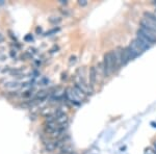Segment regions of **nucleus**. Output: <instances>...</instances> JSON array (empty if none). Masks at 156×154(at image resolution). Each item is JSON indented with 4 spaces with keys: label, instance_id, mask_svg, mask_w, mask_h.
<instances>
[{
    "label": "nucleus",
    "instance_id": "obj_7",
    "mask_svg": "<svg viewBox=\"0 0 156 154\" xmlns=\"http://www.w3.org/2000/svg\"><path fill=\"white\" fill-rule=\"evenodd\" d=\"M125 49H126V51H127V54H128V57H129V60H133V59H136V57L138 56L136 52L133 51V50H132L129 46L126 47Z\"/></svg>",
    "mask_w": 156,
    "mask_h": 154
},
{
    "label": "nucleus",
    "instance_id": "obj_9",
    "mask_svg": "<svg viewBox=\"0 0 156 154\" xmlns=\"http://www.w3.org/2000/svg\"><path fill=\"white\" fill-rule=\"evenodd\" d=\"M32 96H34V90H31V89L24 91V92H22V94H21V97L24 98V99H29V98H31Z\"/></svg>",
    "mask_w": 156,
    "mask_h": 154
},
{
    "label": "nucleus",
    "instance_id": "obj_16",
    "mask_svg": "<svg viewBox=\"0 0 156 154\" xmlns=\"http://www.w3.org/2000/svg\"><path fill=\"white\" fill-rule=\"evenodd\" d=\"M78 4H79L80 6H85V5H87V0H80V1H78Z\"/></svg>",
    "mask_w": 156,
    "mask_h": 154
},
{
    "label": "nucleus",
    "instance_id": "obj_4",
    "mask_svg": "<svg viewBox=\"0 0 156 154\" xmlns=\"http://www.w3.org/2000/svg\"><path fill=\"white\" fill-rule=\"evenodd\" d=\"M97 79H98V72H97V68L95 66L90 68V71H89V80H90V87L94 88L95 84L97 83Z\"/></svg>",
    "mask_w": 156,
    "mask_h": 154
},
{
    "label": "nucleus",
    "instance_id": "obj_5",
    "mask_svg": "<svg viewBox=\"0 0 156 154\" xmlns=\"http://www.w3.org/2000/svg\"><path fill=\"white\" fill-rule=\"evenodd\" d=\"M43 149H44V151L46 153H52L54 152L55 150H56V148H55V145L53 143V140L49 141V142L43 144Z\"/></svg>",
    "mask_w": 156,
    "mask_h": 154
},
{
    "label": "nucleus",
    "instance_id": "obj_24",
    "mask_svg": "<svg viewBox=\"0 0 156 154\" xmlns=\"http://www.w3.org/2000/svg\"><path fill=\"white\" fill-rule=\"evenodd\" d=\"M1 72H2V67L0 66V74H1Z\"/></svg>",
    "mask_w": 156,
    "mask_h": 154
},
{
    "label": "nucleus",
    "instance_id": "obj_19",
    "mask_svg": "<svg viewBox=\"0 0 156 154\" xmlns=\"http://www.w3.org/2000/svg\"><path fill=\"white\" fill-rule=\"evenodd\" d=\"M36 31H37V34H41V32L43 31V30H42V28H41V27H37Z\"/></svg>",
    "mask_w": 156,
    "mask_h": 154
},
{
    "label": "nucleus",
    "instance_id": "obj_21",
    "mask_svg": "<svg viewBox=\"0 0 156 154\" xmlns=\"http://www.w3.org/2000/svg\"><path fill=\"white\" fill-rule=\"evenodd\" d=\"M59 3H60V4H62V5H67L68 2H67V1H60Z\"/></svg>",
    "mask_w": 156,
    "mask_h": 154
},
{
    "label": "nucleus",
    "instance_id": "obj_13",
    "mask_svg": "<svg viewBox=\"0 0 156 154\" xmlns=\"http://www.w3.org/2000/svg\"><path fill=\"white\" fill-rule=\"evenodd\" d=\"M57 31H59V28H54V29L50 30V31L45 32V34H44V36H51L52 34H56Z\"/></svg>",
    "mask_w": 156,
    "mask_h": 154
},
{
    "label": "nucleus",
    "instance_id": "obj_1",
    "mask_svg": "<svg viewBox=\"0 0 156 154\" xmlns=\"http://www.w3.org/2000/svg\"><path fill=\"white\" fill-rule=\"evenodd\" d=\"M140 28L147 30V31H149L153 34H156V24L153 23V22H151L150 20H148L143 17L140 21Z\"/></svg>",
    "mask_w": 156,
    "mask_h": 154
},
{
    "label": "nucleus",
    "instance_id": "obj_15",
    "mask_svg": "<svg viewBox=\"0 0 156 154\" xmlns=\"http://www.w3.org/2000/svg\"><path fill=\"white\" fill-rule=\"evenodd\" d=\"M5 41V37L2 32H0V45H3V42Z\"/></svg>",
    "mask_w": 156,
    "mask_h": 154
},
{
    "label": "nucleus",
    "instance_id": "obj_11",
    "mask_svg": "<svg viewBox=\"0 0 156 154\" xmlns=\"http://www.w3.org/2000/svg\"><path fill=\"white\" fill-rule=\"evenodd\" d=\"M49 22L53 25H57L62 22V18L60 17H51V18H49Z\"/></svg>",
    "mask_w": 156,
    "mask_h": 154
},
{
    "label": "nucleus",
    "instance_id": "obj_6",
    "mask_svg": "<svg viewBox=\"0 0 156 154\" xmlns=\"http://www.w3.org/2000/svg\"><path fill=\"white\" fill-rule=\"evenodd\" d=\"M144 18L150 20L151 22L156 24V15L152 12H145L144 13Z\"/></svg>",
    "mask_w": 156,
    "mask_h": 154
},
{
    "label": "nucleus",
    "instance_id": "obj_14",
    "mask_svg": "<svg viewBox=\"0 0 156 154\" xmlns=\"http://www.w3.org/2000/svg\"><path fill=\"white\" fill-rule=\"evenodd\" d=\"M76 59H77V57L75 56V55H72V56L70 57V59H69V65L75 64V63H76Z\"/></svg>",
    "mask_w": 156,
    "mask_h": 154
},
{
    "label": "nucleus",
    "instance_id": "obj_3",
    "mask_svg": "<svg viewBox=\"0 0 156 154\" xmlns=\"http://www.w3.org/2000/svg\"><path fill=\"white\" fill-rule=\"evenodd\" d=\"M136 34H140V36H142L143 38H144V39L147 40V41L149 42L151 45L156 44V34H151V32L147 31V30H145V29H143V28H140V29L137 30Z\"/></svg>",
    "mask_w": 156,
    "mask_h": 154
},
{
    "label": "nucleus",
    "instance_id": "obj_12",
    "mask_svg": "<svg viewBox=\"0 0 156 154\" xmlns=\"http://www.w3.org/2000/svg\"><path fill=\"white\" fill-rule=\"evenodd\" d=\"M144 154H156V150H155L154 148L148 147V148H146V149H145Z\"/></svg>",
    "mask_w": 156,
    "mask_h": 154
},
{
    "label": "nucleus",
    "instance_id": "obj_25",
    "mask_svg": "<svg viewBox=\"0 0 156 154\" xmlns=\"http://www.w3.org/2000/svg\"><path fill=\"white\" fill-rule=\"evenodd\" d=\"M70 154H78V153H76L75 151H73V152H72V153H70Z\"/></svg>",
    "mask_w": 156,
    "mask_h": 154
},
{
    "label": "nucleus",
    "instance_id": "obj_22",
    "mask_svg": "<svg viewBox=\"0 0 156 154\" xmlns=\"http://www.w3.org/2000/svg\"><path fill=\"white\" fill-rule=\"evenodd\" d=\"M153 147H154V149H155V150H156V141H155L154 143H153Z\"/></svg>",
    "mask_w": 156,
    "mask_h": 154
},
{
    "label": "nucleus",
    "instance_id": "obj_20",
    "mask_svg": "<svg viewBox=\"0 0 156 154\" xmlns=\"http://www.w3.org/2000/svg\"><path fill=\"white\" fill-rule=\"evenodd\" d=\"M55 50H58V47H57V46H55V47L53 48V49H51V50H50V52H55Z\"/></svg>",
    "mask_w": 156,
    "mask_h": 154
},
{
    "label": "nucleus",
    "instance_id": "obj_23",
    "mask_svg": "<svg viewBox=\"0 0 156 154\" xmlns=\"http://www.w3.org/2000/svg\"><path fill=\"white\" fill-rule=\"evenodd\" d=\"M4 4V1H0V5H3Z\"/></svg>",
    "mask_w": 156,
    "mask_h": 154
},
{
    "label": "nucleus",
    "instance_id": "obj_8",
    "mask_svg": "<svg viewBox=\"0 0 156 154\" xmlns=\"http://www.w3.org/2000/svg\"><path fill=\"white\" fill-rule=\"evenodd\" d=\"M32 56H34V55H32V54L28 51V50H27V51H24L23 53L20 54L19 59H21V60H28V59H32Z\"/></svg>",
    "mask_w": 156,
    "mask_h": 154
},
{
    "label": "nucleus",
    "instance_id": "obj_10",
    "mask_svg": "<svg viewBox=\"0 0 156 154\" xmlns=\"http://www.w3.org/2000/svg\"><path fill=\"white\" fill-rule=\"evenodd\" d=\"M129 47H130V48H131V49H132V50H133V51H134V52H136V53H137V55L142 54V53H143V52H144V51H143V50H142V49H140V47H138V46H137V45H136V44H135V43H134V42H132V43H131V44H130V45H129Z\"/></svg>",
    "mask_w": 156,
    "mask_h": 154
},
{
    "label": "nucleus",
    "instance_id": "obj_2",
    "mask_svg": "<svg viewBox=\"0 0 156 154\" xmlns=\"http://www.w3.org/2000/svg\"><path fill=\"white\" fill-rule=\"evenodd\" d=\"M133 42H134L135 44H136L137 46L143 50V51L149 50L150 48L152 47V45H151L150 43L147 41V40L144 39V38H143L142 36H140V34H136V38L133 40Z\"/></svg>",
    "mask_w": 156,
    "mask_h": 154
},
{
    "label": "nucleus",
    "instance_id": "obj_17",
    "mask_svg": "<svg viewBox=\"0 0 156 154\" xmlns=\"http://www.w3.org/2000/svg\"><path fill=\"white\" fill-rule=\"evenodd\" d=\"M62 80H67L68 79V73L67 72L62 73Z\"/></svg>",
    "mask_w": 156,
    "mask_h": 154
},
{
    "label": "nucleus",
    "instance_id": "obj_18",
    "mask_svg": "<svg viewBox=\"0 0 156 154\" xmlns=\"http://www.w3.org/2000/svg\"><path fill=\"white\" fill-rule=\"evenodd\" d=\"M34 40V38H32L31 34H27L26 37H25V41H32Z\"/></svg>",
    "mask_w": 156,
    "mask_h": 154
}]
</instances>
